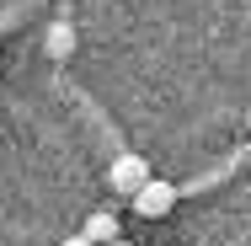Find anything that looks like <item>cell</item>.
<instances>
[{"instance_id": "cell-6", "label": "cell", "mask_w": 251, "mask_h": 246, "mask_svg": "<svg viewBox=\"0 0 251 246\" xmlns=\"http://www.w3.org/2000/svg\"><path fill=\"white\" fill-rule=\"evenodd\" d=\"M112 246H134V241H112Z\"/></svg>"}, {"instance_id": "cell-2", "label": "cell", "mask_w": 251, "mask_h": 246, "mask_svg": "<svg viewBox=\"0 0 251 246\" xmlns=\"http://www.w3.org/2000/svg\"><path fill=\"white\" fill-rule=\"evenodd\" d=\"M171 203H176V188H171V182H150L145 193H134V214L160 219V214H171Z\"/></svg>"}, {"instance_id": "cell-1", "label": "cell", "mask_w": 251, "mask_h": 246, "mask_svg": "<svg viewBox=\"0 0 251 246\" xmlns=\"http://www.w3.org/2000/svg\"><path fill=\"white\" fill-rule=\"evenodd\" d=\"M155 177H150V166H145V155H118L112 161V193H145Z\"/></svg>"}, {"instance_id": "cell-5", "label": "cell", "mask_w": 251, "mask_h": 246, "mask_svg": "<svg viewBox=\"0 0 251 246\" xmlns=\"http://www.w3.org/2000/svg\"><path fill=\"white\" fill-rule=\"evenodd\" d=\"M64 246H97V241H86V236H70V241H64Z\"/></svg>"}, {"instance_id": "cell-3", "label": "cell", "mask_w": 251, "mask_h": 246, "mask_svg": "<svg viewBox=\"0 0 251 246\" xmlns=\"http://www.w3.org/2000/svg\"><path fill=\"white\" fill-rule=\"evenodd\" d=\"M80 236H86V241H97V246H112V241H123V236H118V214H107V209H101V214H91Z\"/></svg>"}, {"instance_id": "cell-4", "label": "cell", "mask_w": 251, "mask_h": 246, "mask_svg": "<svg viewBox=\"0 0 251 246\" xmlns=\"http://www.w3.org/2000/svg\"><path fill=\"white\" fill-rule=\"evenodd\" d=\"M70 49H75V32H70L64 22H53V27H49V54H53V59H64Z\"/></svg>"}]
</instances>
